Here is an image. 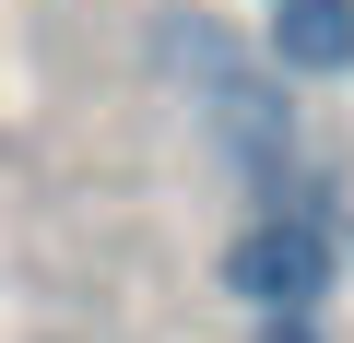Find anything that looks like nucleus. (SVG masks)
Instances as JSON below:
<instances>
[{"instance_id": "nucleus-1", "label": "nucleus", "mask_w": 354, "mask_h": 343, "mask_svg": "<svg viewBox=\"0 0 354 343\" xmlns=\"http://www.w3.org/2000/svg\"><path fill=\"white\" fill-rule=\"evenodd\" d=\"M165 48H177V71L201 83V118H213V142L248 166V178H283V95H272V71H260L248 48H225L213 24H177Z\"/></svg>"}, {"instance_id": "nucleus-2", "label": "nucleus", "mask_w": 354, "mask_h": 343, "mask_svg": "<svg viewBox=\"0 0 354 343\" xmlns=\"http://www.w3.org/2000/svg\"><path fill=\"white\" fill-rule=\"evenodd\" d=\"M225 284H236L260 319H307V308L330 296V237H319V213H307V202L260 213V225L225 249Z\"/></svg>"}, {"instance_id": "nucleus-3", "label": "nucleus", "mask_w": 354, "mask_h": 343, "mask_svg": "<svg viewBox=\"0 0 354 343\" xmlns=\"http://www.w3.org/2000/svg\"><path fill=\"white\" fill-rule=\"evenodd\" d=\"M272 71H354V0H272Z\"/></svg>"}, {"instance_id": "nucleus-4", "label": "nucleus", "mask_w": 354, "mask_h": 343, "mask_svg": "<svg viewBox=\"0 0 354 343\" xmlns=\"http://www.w3.org/2000/svg\"><path fill=\"white\" fill-rule=\"evenodd\" d=\"M260 343H319V331L307 319H260Z\"/></svg>"}]
</instances>
